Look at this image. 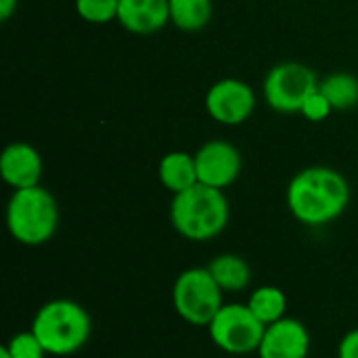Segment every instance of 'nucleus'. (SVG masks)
I'll use <instances>...</instances> for the list:
<instances>
[{
  "instance_id": "10",
  "label": "nucleus",
  "mask_w": 358,
  "mask_h": 358,
  "mask_svg": "<svg viewBox=\"0 0 358 358\" xmlns=\"http://www.w3.org/2000/svg\"><path fill=\"white\" fill-rule=\"evenodd\" d=\"M310 334L306 325L294 317H285L264 329L258 358H308Z\"/></svg>"
},
{
  "instance_id": "4",
  "label": "nucleus",
  "mask_w": 358,
  "mask_h": 358,
  "mask_svg": "<svg viewBox=\"0 0 358 358\" xmlns=\"http://www.w3.org/2000/svg\"><path fill=\"white\" fill-rule=\"evenodd\" d=\"M6 229L10 237L25 248L48 243L59 229L55 195L42 185L13 191L6 203Z\"/></svg>"
},
{
  "instance_id": "17",
  "label": "nucleus",
  "mask_w": 358,
  "mask_h": 358,
  "mask_svg": "<svg viewBox=\"0 0 358 358\" xmlns=\"http://www.w3.org/2000/svg\"><path fill=\"white\" fill-rule=\"evenodd\" d=\"M319 90L327 96L334 111H348L358 105V78L352 73H329L319 82Z\"/></svg>"
},
{
  "instance_id": "16",
  "label": "nucleus",
  "mask_w": 358,
  "mask_h": 358,
  "mask_svg": "<svg viewBox=\"0 0 358 358\" xmlns=\"http://www.w3.org/2000/svg\"><path fill=\"white\" fill-rule=\"evenodd\" d=\"M170 2V23L180 31L203 29L214 13L212 0H168Z\"/></svg>"
},
{
  "instance_id": "21",
  "label": "nucleus",
  "mask_w": 358,
  "mask_h": 358,
  "mask_svg": "<svg viewBox=\"0 0 358 358\" xmlns=\"http://www.w3.org/2000/svg\"><path fill=\"white\" fill-rule=\"evenodd\" d=\"M338 358H358V327L350 329L338 344Z\"/></svg>"
},
{
  "instance_id": "20",
  "label": "nucleus",
  "mask_w": 358,
  "mask_h": 358,
  "mask_svg": "<svg viewBox=\"0 0 358 358\" xmlns=\"http://www.w3.org/2000/svg\"><path fill=\"white\" fill-rule=\"evenodd\" d=\"M331 111H334V107H331V103L327 101V96L317 88L306 101H304V105H302V115L308 120V122H315V124H319V122H325L329 115H331Z\"/></svg>"
},
{
  "instance_id": "12",
  "label": "nucleus",
  "mask_w": 358,
  "mask_h": 358,
  "mask_svg": "<svg viewBox=\"0 0 358 358\" xmlns=\"http://www.w3.org/2000/svg\"><path fill=\"white\" fill-rule=\"evenodd\" d=\"M170 21L168 0H120L117 23L134 36H153Z\"/></svg>"
},
{
  "instance_id": "15",
  "label": "nucleus",
  "mask_w": 358,
  "mask_h": 358,
  "mask_svg": "<svg viewBox=\"0 0 358 358\" xmlns=\"http://www.w3.org/2000/svg\"><path fill=\"white\" fill-rule=\"evenodd\" d=\"M245 304L256 315V319L266 327L287 317V296L277 285H260V287H256L250 294Z\"/></svg>"
},
{
  "instance_id": "9",
  "label": "nucleus",
  "mask_w": 358,
  "mask_h": 358,
  "mask_svg": "<svg viewBox=\"0 0 358 358\" xmlns=\"http://www.w3.org/2000/svg\"><path fill=\"white\" fill-rule=\"evenodd\" d=\"M197 178L214 189H229L241 174L243 159L239 149L229 141H208L195 153Z\"/></svg>"
},
{
  "instance_id": "6",
  "label": "nucleus",
  "mask_w": 358,
  "mask_h": 358,
  "mask_svg": "<svg viewBox=\"0 0 358 358\" xmlns=\"http://www.w3.org/2000/svg\"><path fill=\"white\" fill-rule=\"evenodd\" d=\"M266 325H262L248 304H224L208 325L212 344L235 357L258 352Z\"/></svg>"
},
{
  "instance_id": "18",
  "label": "nucleus",
  "mask_w": 358,
  "mask_h": 358,
  "mask_svg": "<svg viewBox=\"0 0 358 358\" xmlns=\"http://www.w3.org/2000/svg\"><path fill=\"white\" fill-rule=\"evenodd\" d=\"M120 0H76V13L82 21L105 25L117 19Z\"/></svg>"
},
{
  "instance_id": "19",
  "label": "nucleus",
  "mask_w": 358,
  "mask_h": 358,
  "mask_svg": "<svg viewBox=\"0 0 358 358\" xmlns=\"http://www.w3.org/2000/svg\"><path fill=\"white\" fill-rule=\"evenodd\" d=\"M6 352L10 358H46V350L40 344V340L36 338V334L29 331H21L17 336H13L6 344H4Z\"/></svg>"
},
{
  "instance_id": "8",
  "label": "nucleus",
  "mask_w": 358,
  "mask_h": 358,
  "mask_svg": "<svg viewBox=\"0 0 358 358\" xmlns=\"http://www.w3.org/2000/svg\"><path fill=\"white\" fill-rule=\"evenodd\" d=\"M256 109L254 88L239 78H222L206 92L208 115L222 126L245 124Z\"/></svg>"
},
{
  "instance_id": "7",
  "label": "nucleus",
  "mask_w": 358,
  "mask_h": 358,
  "mask_svg": "<svg viewBox=\"0 0 358 358\" xmlns=\"http://www.w3.org/2000/svg\"><path fill=\"white\" fill-rule=\"evenodd\" d=\"M319 82L317 73L304 63H277L262 82L264 101L277 113H300L304 101L319 88Z\"/></svg>"
},
{
  "instance_id": "11",
  "label": "nucleus",
  "mask_w": 358,
  "mask_h": 358,
  "mask_svg": "<svg viewBox=\"0 0 358 358\" xmlns=\"http://www.w3.org/2000/svg\"><path fill=\"white\" fill-rule=\"evenodd\" d=\"M44 162L40 151L29 143H10L0 155V176L13 189H29L40 185Z\"/></svg>"
},
{
  "instance_id": "14",
  "label": "nucleus",
  "mask_w": 358,
  "mask_h": 358,
  "mask_svg": "<svg viewBox=\"0 0 358 358\" xmlns=\"http://www.w3.org/2000/svg\"><path fill=\"white\" fill-rule=\"evenodd\" d=\"M210 275L218 283V287L227 294L245 292L252 283L250 264L237 254H220L208 264Z\"/></svg>"
},
{
  "instance_id": "5",
  "label": "nucleus",
  "mask_w": 358,
  "mask_h": 358,
  "mask_svg": "<svg viewBox=\"0 0 358 358\" xmlns=\"http://www.w3.org/2000/svg\"><path fill=\"white\" fill-rule=\"evenodd\" d=\"M222 289L206 268H187L182 271L172 287V306L176 315L193 325V327H208L216 313L224 306Z\"/></svg>"
},
{
  "instance_id": "13",
  "label": "nucleus",
  "mask_w": 358,
  "mask_h": 358,
  "mask_svg": "<svg viewBox=\"0 0 358 358\" xmlns=\"http://www.w3.org/2000/svg\"><path fill=\"white\" fill-rule=\"evenodd\" d=\"M157 176L159 182L166 191L172 195H178L199 182L197 178V166H195V155L185 153V151H170L159 159L157 166Z\"/></svg>"
},
{
  "instance_id": "22",
  "label": "nucleus",
  "mask_w": 358,
  "mask_h": 358,
  "mask_svg": "<svg viewBox=\"0 0 358 358\" xmlns=\"http://www.w3.org/2000/svg\"><path fill=\"white\" fill-rule=\"evenodd\" d=\"M17 4H19V0H0V19L8 21L13 17V13L17 10Z\"/></svg>"
},
{
  "instance_id": "3",
  "label": "nucleus",
  "mask_w": 358,
  "mask_h": 358,
  "mask_svg": "<svg viewBox=\"0 0 358 358\" xmlns=\"http://www.w3.org/2000/svg\"><path fill=\"white\" fill-rule=\"evenodd\" d=\"M29 329L44 346L46 355L71 357L88 344L92 321L82 304L57 298L38 308Z\"/></svg>"
},
{
  "instance_id": "1",
  "label": "nucleus",
  "mask_w": 358,
  "mask_h": 358,
  "mask_svg": "<svg viewBox=\"0 0 358 358\" xmlns=\"http://www.w3.org/2000/svg\"><path fill=\"white\" fill-rule=\"evenodd\" d=\"M350 185L329 166H308L287 185L285 203L304 227H325L338 220L350 206Z\"/></svg>"
},
{
  "instance_id": "23",
  "label": "nucleus",
  "mask_w": 358,
  "mask_h": 358,
  "mask_svg": "<svg viewBox=\"0 0 358 358\" xmlns=\"http://www.w3.org/2000/svg\"><path fill=\"white\" fill-rule=\"evenodd\" d=\"M0 358H10V355L6 352V348H4V346L0 348Z\"/></svg>"
},
{
  "instance_id": "2",
  "label": "nucleus",
  "mask_w": 358,
  "mask_h": 358,
  "mask_svg": "<svg viewBox=\"0 0 358 358\" xmlns=\"http://www.w3.org/2000/svg\"><path fill=\"white\" fill-rule=\"evenodd\" d=\"M231 218V208L224 191L197 182L178 193L170 201V222L187 241H210L218 237Z\"/></svg>"
}]
</instances>
